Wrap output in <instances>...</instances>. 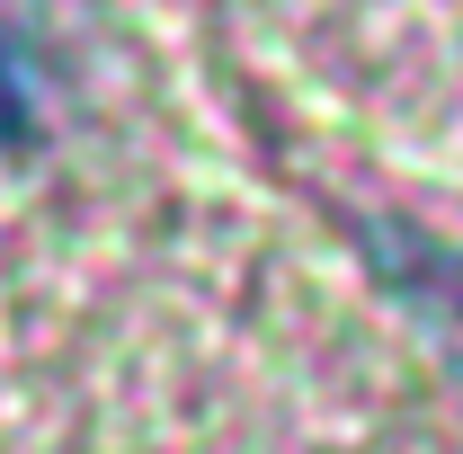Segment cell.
Returning a JSON list of instances; mask_svg holds the SVG:
<instances>
[{"mask_svg": "<svg viewBox=\"0 0 463 454\" xmlns=\"http://www.w3.org/2000/svg\"><path fill=\"white\" fill-rule=\"evenodd\" d=\"M374 250H383L374 268L402 285V294H419L437 321L463 330V259H455V250H437V241H419V232H374Z\"/></svg>", "mask_w": 463, "mask_h": 454, "instance_id": "cell-1", "label": "cell"}, {"mask_svg": "<svg viewBox=\"0 0 463 454\" xmlns=\"http://www.w3.org/2000/svg\"><path fill=\"white\" fill-rule=\"evenodd\" d=\"M45 134V62L18 27H0V152H27Z\"/></svg>", "mask_w": 463, "mask_h": 454, "instance_id": "cell-2", "label": "cell"}]
</instances>
